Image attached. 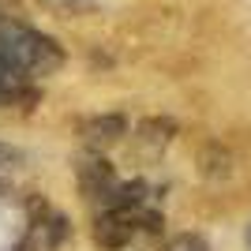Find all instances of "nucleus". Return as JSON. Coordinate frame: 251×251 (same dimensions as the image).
<instances>
[{"label": "nucleus", "instance_id": "nucleus-7", "mask_svg": "<svg viewBox=\"0 0 251 251\" xmlns=\"http://www.w3.org/2000/svg\"><path fill=\"white\" fill-rule=\"evenodd\" d=\"M26 165V157H23V150H15V147H8V143H0V184L8 176H15L19 169Z\"/></svg>", "mask_w": 251, "mask_h": 251}, {"label": "nucleus", "instance_id": "nucleus-6", "mask_svg": "<svg viewBox=\"0 0 251 251\" xmlns=\"http://www.w3.org/2000/svg\"><path fill=\"white\" fill-rule=\"evenodd\" d=\"M173 135H176V124L165 120V116L143 120V124L135 127V150H139V154H147V157H157L169 143H173Z\"/></svg>", "mask_w": 251, "mask_h": 251}, {"label": "nucleus", "instance_id": "nucleus-5", "mask_svg": "<svg viewBox=\"0 0 251 251\" xmlns=\"http://www.w3.org/2000/svg\"><path fill=\"white\" fill-rule=\"evenodd\" d=\"M124 131H127V120L120 113H94V116H83V120L75 124L79 143H83L86 150H94V154H101V150H109L113 143H120Z\"/></svg>", "mask_w": 251, "mask_h": 251}, {"label": "nucleus", "instance_id": "nucleus-8", "mask_svg": "<svg viewBox=\"0 0 251 251\" xmlns=\"http://www.w3.org/2000/svg\"><path fill=\"white\" fill-rule=\"evenodd\" d=\"M165 251H210V248L202 244V236H195V232H180V236H173V240L165 244Z\"/></svg>", "mask_w": 251, "mask_h": 251}, {"label": "nucleus", "instance_id": "nucleus-9", "mask_svg": "<svg viewBox=\"0 0 251 251\" xmlns=\"http://www.w3.org/2000/svg\"><path fill=\"white\" fill-rule=\"evenodd\" d=\"M244 244H248V251H251V225H248V232H244Z\"/></svg>", "mask_w": 251, "mask_h": 251}, {"label": "nucleus", "instance_id": "nucleus-4", "mask_svg": "<svg viewBox=\"0 0 251 251\" xmlns=\"http://www.w3.org/2000/svg\"><path fill=\"white\" fill-rule=\"evenodd\" d=\"M68 236H72L68 218H64L60 210L42 206L30 218V225H26V232H23V240H19L15 251H60L68 244Z\"/></svg>", "mask_w": 251, "mask_h": 251}, {"label": "nucleus", "instance_id": "nucleus-2", "mask_svg": "<svg viewBox=\"0 0 251 251\" xmlns=\"http://www.w3.org/2000/svg\"><path fill=\"white\" fill-rule=\"evenodd\" d=\"M94 244L101 251H124L131 244L161 232V214L150 210V202H124V206L98 210L94 218Z\"/></svg>", "mask_w": 251, "mask_h": 251}, {"label": "nucleus", "instance_id": "nucleus-3", "mask_svg": "<svg viewBox=\"0 0 251 251\" xmlns=\"http://www.w3.org/2000/svg\"><path fill=\"white\" fill-rule=\"evenodd\" d=\"M75 184H79V195L86 202H94L98 210L113 206L116 202V191L124 180L116 176L113 161L105 154H94V150H83V154L75 157Z\"/></svg>", "mask_w": 251, "mask_h": 251}, {"label": "nucleus", "instance_id": "nucleus-1", "mask_svg": "<svg viewBox=\"0 0 251 251\" xmlns=\"http://www.w3.org/2000/svg\"><path fill=\"white\" fill-rule=\"evenodd\" d=\"M0 60L8 64L19 79H49L64 68V49L49 34L23 26V23H0Z\"/></svg>", "mask_w": 251, "mask_h": 251}]
</instances>
